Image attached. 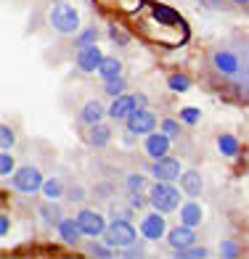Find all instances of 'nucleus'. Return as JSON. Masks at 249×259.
Here are the masks:
<instances>
[{"instance_id": "nucleus-1", "label": "nucleus", "mask_w": 249, "mask_h": 259, "mask_svg": "<svg viewBox=\"0 0 249 259\" xmlns=\"http://www.w3.org/2000/svg\"><path fill=\"white\" fill-rule=\"evenodd\" d=\"M149 204L157 209V211H175L177 204H181V191L167 183V180H157V185H151V191H149Z\"/></svg>"}, {"instance_id": "nucleus-2", "label": "nucleus", "mask_w": 249, "mask_h": 259, "mask_svg": "<svg viewBox=\"0 0 249 259\" xmlns=\"http://www.w3.org/2000/svg\"><path fill=\"white\" fill-rule=\"evenodd\" d=\"M51 27L56 32H61V34H75L80 29V14L69 3L58 0V3H53V8H51Z\"/></svg>"}, {"instance_id": "nucleus-3", "label": "nucleus", "mask_w": 249, "mask_h": 259, "mask_svg": "<svg viewBox=\"0 0 249 259\" xmlns=\"http://www.w3.org/2000/svg\"><path fill=\"white\" fill-rule=\"evenodd\" d=\"M14 191L27 193V196L43 191V178H40L38 167H21V169H16V175H14Z\"/></svg>"}, {"instance_id": "nucleus-4", "label": "nucleus", "mask_w": 249, "mask_h": 259, "mask_svg": "<svg viewBox=\"0 0 249 259\" xmlns=\"http://www.w3.org/2000/svg\"><path fill=\"white\" fill-rule=\"evenodd\" d=\"M106 243L109 246H133L135 241V228L130 225L127 220H114L109 228H106Z\"/></svg>"}, {"instance_id": "nucleus-5", "label": "nucleus", "mask_w": 249, "mask_h": 259, "mask_svg": "<svg viewBox=\"0 0 249 259\" xmlns=\"http://www.w3.org/2000/svg\"><path fill=\"white\" fill-rule=\"evenodd\" d=\"M154 127H157V116L146 109H135L127 116V130L133 135H151Z\"/></svg>"}, {"instance_id": "nucleus-6", "label": "nucleus", "mask_w": 249, "mask_h": 259, "mask_svg": "<svg viewBox=\"0 0 249 259\" xmlns=\"http://www.w3.org/2000/svg\"><path fill=\"white\" fill-rule=\"evenodd\" d=\"M77 222H80V228H82V233L85 235H103L106 233V222H103V217L98 214V211H90V209H82L80 214H77Z\"/></svg>"}, {"instance_id": "nucleus-7", "label": "nucleus", "mask_w": 249, "mask_h": 259, "mask_svg": "<svg viewBox=\"0 0 249 259\" xmlns=\"http://www.w3.org/2000/svg\"><path fill=\"white\" fill-rule=\"evenodd\" d=\"M151 175H154L157 180H167V183H172L177 175H181V161H175V159H170V156L154 159Z\"/></svg>"}, {"instance_id": "nucleus-8", "label": "nucleus", "mask_w": 249, "mask_h": 259, "mask_svg": "<svg viewBox=\"0 0 249 259\" xmlns=\"http://www.w3.org/2000/svg\"><path fill=\"white\" fill-rule=\"evenodd\" d=\"M164 230H167V225H164L162 220V211H154V214H146L144 222H140V233H144L146 241H159Z\"/></svg>"}, {"instance_id": "nucleus-9", "label": "nucleus", "mask_w": 249, "mask_h": 259, "mask_svg": "<svg viewBox=\"0 0 249 259\" xmlns=\"http://www.w3.org/2000/svg\"><path fill=\"white\" fill-rule=\"evenodd\" d=\"M101 61H103V56L98 51V45L80 48V53H77V69H80V72H98Z\"/></svg>"}, {"instance_id": "nucleus-10", "label": "nucleus", "mask_w": 249, "mask_h": 259, "mask_svg": "<svg viewBox=\"0 0 249 259\" xmlns=\"http://www.w3.org/2000/svg\"><path fill=\"white\" fill-rule=\"evenodd\" d=\"M167 241H170V246L175 251H181V249H188L194 241H196V233H194V228L191 225H177L175 230H170V235H167Z\"/></svg>"}, {"instance_id": "nucleus-11", "label": "nucleus", "mask_w": 249, "mask_h": 259, "mask_svg": "<svg viewBox=\"0 0 249 259\" xmlns=\"http://www.w3.org/2000/svg\"><path fill=\"white\" fill-rule=\"evenodd\" d=\"M167 151H170V135L167 133H151L146 138V154L151 159H162V156H167Z\"/></svg>"}, {"instance_id": "nucleus-12", "label": "nucleus", "mask_w": 249, "mask_h": 259, "mask_svg": "<svg viewBox=\"0 0 249 259\" xmlns=\"http://www.w3.org/2000/svg\"><path fill=\"white\" fill-rule=\"evenodd\" d=\"M135 109H138V101L133 96H125V93H122V96L114 98L112 109H109V116H112V119H127Z\"/></svg>"}, {"instance_id": "nucleus-13", "label": "nucleus", "mask_w": 249, "mask_h": 259, "mask_svg": "<svg viewBox=\"0 0 249 259\" xmlns=\"http://www.w3.org/2000/svg\"><path fill=\"white\" fill-rule=\"evenodd\" d=\"M58 235H61V241H64V243L77 246L80 238H82L85 233H82V228H80V222H77V220H61V222H58Z\"/></svg>"}, {"instance_id": "nucleus-14", "label": "nucleus", "mask_w": 249, "mask_h": 259, "mask_svg": "<svg viewBox=\"0 0 249 259\" xmlns=\"http://www.w3.org/2000/svg\"><path fill=\"white\" fill-rule=\"evenodd\" d=\"M215 69L220 74H236L239 72V58H236L233 53H228V51H220V53H215Z\"/></svg>"}, {"instance_id": "nucleus-15", "label": "nucleus", "mask_w": 249, "mask_h": 259, "mask_svg": "<svg viewBox=\"0 0 249 259\" xmlns=\"http://www.w3.org/2000/svg\"><path fill=\"white\" fill-rule=\"evenodd\" d=\"M201 175L196 172V169H188V172H183L181 175V188H183V193H188V196H199L201 193Z\"/></svg>"}, {"instance_id": "nucleus-16", "label": "nucleus", "mask_w": 249, "mask_h": 259, "mask_svg": "<svg viewBox=\"0 0 249 259\" xmlns=\"http://www.w3.org/2000/svg\"><path fill=\"white\" fill-rule=\"evenodd\" d=\"M101 116H103V106L98 101H88L85 106H82V122H88L90 127L98 124Z\"/></svg>"}, {"instance_id": "nucleus-17", "label": "nucleus", "mask_w": 249, "mask_h": 259, "mask_svg": "<svg viewBox=\"0 0 249 259\" xmlns=\"http://www.w3.org/2000/svg\"><path fill=\"white\" fill-rule=\"evenodd\" d=\"M181 220L186 222V225L196 228L199 222H201V206H199V204H194V201H188L186 206H181Z\"/></svg>"}, {"instance_id": "nucleus-18", "label": "nucleus", "mask_w": 249, "mask_h": 259, "mask_svg": "<svg viewBox=\"0 0 249 259\" xmlns=\"http://www.w3.org/2000/svg\"><path fill=\"white\" fill-rule=\"evenodd\" d=\"M109 138H112V130L106 127V124H93V130H90V143L96 146V148H103L106 143H109Z\"/></svg>"}, {"instance_id": "nucleus-19", "label": "nucleus", "mask_w": 249, "mask_h": 259, "mask_svg": "<svg viewBox=\"0 0 249 259\" xmlns=\"http://www.w3.org/2000/svg\"><path fill=\"white\" fill-rule=\"evenodd\" d=\"M98 74L103 79H112V77H120L122 74V64L117 61V58H103L101 66H98Z\"/></svg>"}, {"instance_id": "nucleus-20", "label": "nucleus", "mask_w": 249, "mask_h": 259, "mask_svg": "<svg viewBox=\"0 0 249 259\" xmlns=\"http://www.w3.org/2000/svg\"><path fill=\"white\" fill-rule=\"evenodd\" d=\"M218 148H220L223 156H236L241 146H239V140H236L233 135H220L218 138Z\"/></svg>"}, {"instance_id": "nucleus-21", "label": "nucleus", "mask_w": 249, "mask_h": 259, "mask_svg": "<svg viewBox=\"0 0 249 259\" xmlns=\"http://www.w3.org/2000/svg\"><path fill=\"white\" fill-rule=\"evenodd\" d=\"M96 40H98V32H96V27H88V29L82 32L75 42H77V48H90V45H96Z\"/></svg>"}, {"instance_id": "nucleus-22", "label": "nucleus", "mask_w": 249, "mask_h": 259, "mask_svg": "<svg viewBox=\"0 0 249 259\" xmlns=\"http://www.w3.org/2000/svg\"><path fill=\"white\" fill-rule=\"evenodd\" d=\"M146 188H149V183H146L144 175H130L127 178V191L130 193H144Z\"/></svg>"}, {"instance_id": "nucleus-23", "label": "nucleus", "mask_w": 249, "mask_h": 259, "mask_svg": "<svg viewBox=\"0 0 249 259\" xmlns=\"http://www.w3.org/2000/svg\"><path fill=\"white\" fill-rule=\"evenodd\" d=\"M43 193H45V198H51V201H53V198H58V196H61L64 193V188H61V183H58V180H45L43 183Z\"/></svg>"}, {"instance_id": "nucleus-24", "label": "nucleus", "mask_w": 249, "mask_h": 259, "mask_svg": "<svg viewBox=\"0 0 249 259\" xmlns=\"http://www.w3.org/2000/svg\"><path fill=\"white\" fill-rule=\"evenodd\" d=\"M167 85H170V90H175V93H186L188 88H191V82H188L186 74H172V77L167 79Z\"/></svg>"}, {"instance_id": "nucleus-25", "label": "nucleus", "mask_w": 249, "mask_h": 259, "mask_svg": "<svg viewBox=\"0 0 249 259\" xmlns=\"http://www.w3.org/2000/svg\"><path fill=\"white\" fill-rule=\"evenodd\" d=\"M106 93H109L112 98L122 96V93H125V79H122V77H112V79H106Z\"/></svg>"}, {"instance_id": "nucleus-26", "label": "nucleus", "mask_w": 249, "mask_h": 259, "mask_svg": "<svg viewBox=\"0 0 249 259\" xmlns=\"http://www.w3.org/2000/svg\"><path fill=\"white\" fill-rule=\"evenodd\" d=\"M109 37H112L114 42H120V45H127V42H130V34H127L122 27H117V24L109 27Z\"/></svg>"}, {"instance_id": "nucleus-27", "label": "nucleus", "mask_w": 249, "mask_h": 259, "mask_svg": "<svg viewBox=\"0 0 249 259\" xmlns=\"http://www.w3.org/2000/svg\"><path fill=\"white\" fill-rule=\"evenodd\" d=\"M14 167H16V164H14V159H11V154H8V151H3V156H0V175L8 178V175L14 172Z\"/></svg>"}, {"instance_id": "nucleus-28", "label": "nucleus", "mask_w": 249, "mask_h": 259, "mask_svg": "<svg viewBox=\"0 0 249 259\" xmlns=\"http://www.w3.org/2000/svg\"><path fill=\"white\" fill-rule=\"evenodd\" d=\"M14 133H11V127L8 124H3V127H0V146H3V151H8L11 146H14Z\"/></svg>"}, {"instance_id": "nucleus-29", "label": "nucleus", "mask_w": 249, "mask_h": 259, "mask_svg": "<svg viewBox=\"0 0 249 259\" xmlns=\"http://www.w3.org/2000/svg\"><path fill=\"white\" fill-rule=\"evenodd\" d=\"M177 256H181V259H204L207 256V249H191V246H188V249L177 251Z\"/></svg>"}, {"instance_id": "nucleus-30", "label": "nucleus", "mask_w": 249, "mask_h": 259, "mask_svg": "<svg viewBox=\"0 0 249 259\" xmlns=\"http://www.w3.org/2000/svg\"><path fill=\"white\" fill-rule=\"evenodd\" d=\"M43 214L48 222H61V209H58L56 204H48V206H43Z\"/></svg>"}, {"instance_id": "nucleus-31", "label": "nucleus", "mask_w": 249, "mask_h": 259, "mask_svg": "<svg viewBox=\"0 0 249 259\" xmlns=\"http://www.w3.org/2000/svg\"><path fill=\"white\" fill-rule=\"evenodd\" d=\"M199 116H201V114H199L196 109H183V111H181V119H183L186 124H196Z\"/></svg>"}, {"instance_id": "nucleus-32", "label": "nucleus", "mask_w": 249, "mask_h": 259, "mask_svg": "<svg viewBox=\"0 0 249 259\" xmlns=\"http://www.w3.org/2000/svg\"><path fill=\"white\" fill-rule=\"evenodd\" d=\"M220 251H223V256H239V246H236L233 241H223Z\"/></svg>"}, {"instance_id": "nucleus-33", "label": "nucleus", "mask_w": 249, "mask_h": 259, "mask_svg": "<svg viewBox=\"0 0 249 259\" xmlns=\"http://www.w3.org/2000/svg\"><path fill=\"white\" fill-rule=\"evenodd\" d=\"M177 130H181V124H177L175 119H164V122H162V133H167L170 138L177 135Z\"/></svg>"}, {"instance_id": "nucleus-34", "label": "nucleus", "mask_w": 249, "mask_h": 259, "mask_svg": "<svg viewBox=\"0 0 249 259\" xmlns=\"http://www.w3.org/2000/svg\"><path fill=\"white\" fill-rule=\"evenodd\" d=\"M90 254H93V256H103V259H106V256H112V251L106 249V246H93Z\"/></svg>"}, {"instance_id": "nucleus-35", "label": "nucleus", "mask_w": 249, "mask_h": 259, "mask_svg": "<svg viewBox=\"0 0 249 259\" xmlns=\"http://www.w3.org/2000/svg\"><path fill=\"white\" fill-rule=\"evenodd\" d=\"M130 204H133L135 209H140V206H144V204H146V198H144V196H140V193H130Z\"/></svg>"}, {"instance_id": "nucleus-36", "label": "nucleus", "mask_w": 249, "mask_h": 259, "mask_svg": "<svg viewBox=\"0 0 249 259\" xmlns=\"http://www.w3.org/2000/svg\"><path fill=\"white\" fill-rule=\"evenodd\" d=\"M8 228H11L8 214H3V217H0V235H8Z\"/></svg>"}, {"instance_id": "nucleus-37", "label": "nucleus", "mask_w": 249, "mask_h": 259, "mask_svg": "<svg viewBox=\"0 0 249 259\" xmlns=\"http://www.w3.org/2000/svg\"><path fill=\"white\" fill-rule=\"evenodd\" d=\"M233 6H249V0H231Z\"/></svg>"}, {"instance_id": "nucleus-38", "label": "nucleus", "mask_w": 249, "mask_h": 259, "mask_svg": "<svg viewBox=\"0 0 249 259\" xmlns=\"http://www.w3.org/2000/svg\"><path fill=\"white\" fill-rule=\"evenodd\" d=\"M209 3H220V0H209Z\"/></svg>"}]
</instances>
